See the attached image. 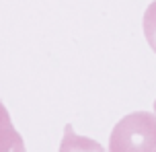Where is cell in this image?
<instances>
[{
	"instance_id": "1",
	"label": "cell",
	"mask_w": 156,
	"mask_h": 152,
	"mask_svg": "<svg viewBox=\"0 0 156 152\" xmlns=\"http://www.w3.org/2000/svg\"><path fill=\"white\" fill-rule=\"evenodd\" d=\"M109 152H156V115L136 111L115 123Z\"/></svg>"
},
{
	"instance_id": "2",
	"label": "cell",
	"mask_w": 156,
	"mask_h": 152,
	"mask_svg": "<svg viewBox=\"0 0 156 152\" xmlns=\"http://www.w3.org/2000/svg\"><path fill=\"white\" fill-rule=\"evenodd\" d=\"M0 152H27L21 134L15 129L8 109L0 103Z\"/></svg>"
},
{
	"instance_id": "3",
	"label": "cell",
	"mask_w": 156,
	"mask_h": 152,
	"mask_svg": "<svg viewBox=\"0 0 156 152\" xmlns=\"http://www.w3.org/2000/svg\"><path fill=\"white\" fill-rule=\"evenodd\" d=\"M60 152H105L97 140L86 136H78L70 123L64 128V138L60 144Z\"/></svg>"
},
{
	"instance_id": "4",
	"label": "cell",
	"mask_w": 156,
	"mask_h": 152,
	"mask_svg": "<svg viewBox=\"0 0 156 152\" xmlns=\"http://www.w3.org/2000/svg\"><path fill=\"white\" fill-rule=\"evenodd\" d=\"M144 35H146V41L152 48V51L156 54V0L144 12Z\"/></svg>"
},
{
	"instance_id": "5",
	"label": "cell",
	"mask_w": 156,
	"mask_h": 152,
	"mask_svg": "<svg viewBox=\"0 0 156 152\" xmlns=\"http://www.w3.org/2000/svg\"><path fill=\"white\" fill-rule=\"evenodd\" d=\"M154 113H156V101H154Z\"/></svg>"
}]
</instances>
